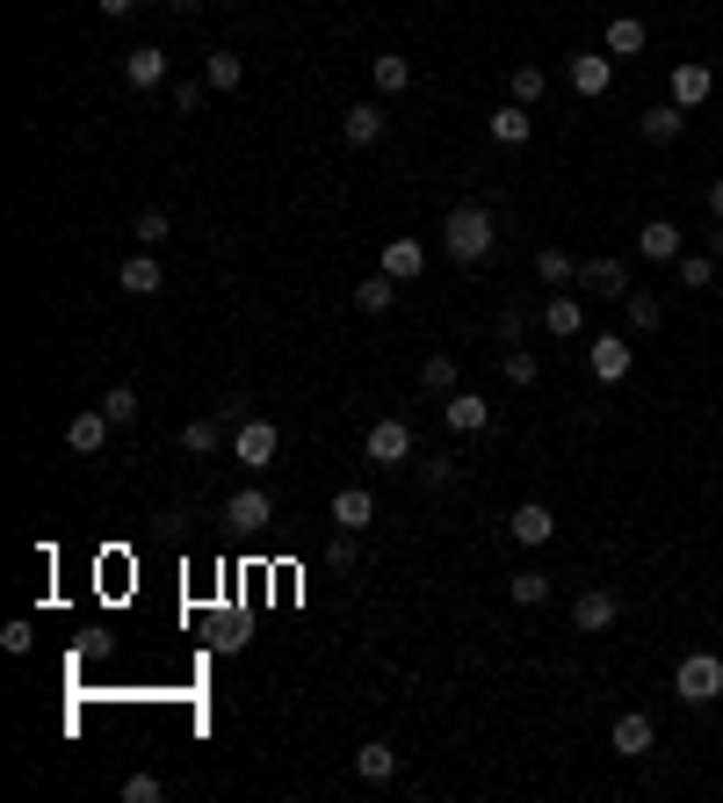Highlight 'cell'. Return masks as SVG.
Here are the masks:
<instances>
[{"label":"cell","mask_w":723,"mask_h":803,"mask_svg":"<svg viewBox=\"0 0 723 803\" xmlns=\"http://www.w3.org/2000/svg\"><path fill=\"white\" fill-rule=\"evenodd\" d=\"M369 80H377V94H405L413 88V58H398V52L369 58Z\"/></svg>","instance_id":"22"},{"label":"cell","mask_w":723,"mask_h":803,"mask_svg":"<svg viewBox=\"0 0 723 803\" xmlns=\"http://www.w3.org/2000/svg\"><path fill=\"white\" fill-rule=\"evenodd\" d=\"M507 601H514V609H543V601H550V572H535V565H521V572L507 579Z\"/></svg>","instance_id":"21"},{"label":"cell","mask_w":723,"mask_h":803,"mask_svg":"<svg viewBox=\"0 0 723 803\" xmlns=\"http://www.w3.org/2000/svg\"><path fill=\"white\" fill-rule=\"evenodd\" d=\"M167 73H174V58L159 52V44H138V52L123 58V80H131V88H167Z\"/></svg>","instance_id":"12"},{"label":"cell","mask_w":723,"mask_h":803,"mask_svg":"<svg viewBox=\"0 0 723 803\" xmlns=\"http://www.w3.org/2000/svg\"><path fill=\"white\" fill-rule=\"evenodd\" d=\"M680 131H688V109H680V102H658V109H644V138H652V145H672Z\"/></svg>","instance_id":"23"},{"label":"cell","mask_w":723,"mask_h":803,"mask_svg":"<svg viewBox=\"0 0 723 803\" xmlns=\"http://www.w3.org/2000/svg\"><path fill=\"white\" fill-rule=\"evenodd\" d=\"M102 413L116 420V427H131V420H138V391H131V384H109L102 391Z\"/></svg>","instance_id":"33"},{"label":"cell","mask_w":723,"mask_h":803,"mask_svg":"<svg viewBox=\"0 0 723 803\" xmlns=\"http://www.w3.org/2000/svg\"><path fill=\"white\" fill-rule=\"evenodd\" d=\"M485 131H492V145H529L535 123H529V109H521V102H507L500 116H485Z\"/></svg>","instance_id":"26"},{"label":"cell","mask_w":723,"mask_h":803,"mask_svg":"<svg viewBox=\"0 0 723 803\" xmlns=\"http://www.w3.org/2000/svg\"><path fill=\"white\" fill-rule=\"evenodd\" d=\"M535 276L543 282H579V261H571L565 246H543V254H535Z\"/></svg>","instance_id":"30"},{"label":"cell","mask_w":723,"mask_h":803,"mask_svg":"<svg viewBox=\"0 0 723 803\" xmlns=\"http://www.w3.org/2000/svg\"><path fill=\"white\" fill-rule=\"evenodd\" d=\"M680 282H688V290H709V282H716V254H688V261H680Z\"/></svg>","instance_id":"37"},{"label":"cell","mask_w":723,"mask_h":803,"mask_svg":"<svg viewBox=\"0 0 723 803\" xmlns=\"http://www.w3.org/2000/svg\"><path fill=\"white\" fill-rule=\"evenodd\" d=\"M167 210H138V225H131V239H138V246H153V254H159V246H167Z\"/></svg>","instance_id":"34"},{"label":"cell","mask_w":723,"mask_h":803,"mask_svg":"<svg viewBox=\"0 0 723 803\" xmlns=\"http://www.w3.org/2000/svg\"><path fill=\"white\" fill-rule=\"evenodd\" d=\"M709 94H716V73H709L702 58H680V66H672V102H680V109H702Z\"/></svg>","instance_id":"7"},{"label":"cell","mask_w":723,"mask_h":803,"mask_svg":"<svg viewBox=\"0 0 723 803\" xmlns=\"http://www.w3.org/2000/svg\"><path fill=\"white\" fill-rule=\"evenodd\" d=\"M608 738H615V752H622V760H644V752H652V716H644V710H622L615 716V732H608Z\"/></svg>","instance_id":"15"},{"label":"cell","mask_w":723,"mask_h":803,"mask_svg":"<svg viewBox=\"0 0 723 803\" xmlns=\"http://www.w3.org/2000/svg\"><path fill=\"white\" fill-rule=\"evenodd\" d=\"M420 486H427V492L456 486V464H448V456H434V464H420Z\"/></svg>","instance_id":"40"},{"label":"cell","mask_w":723,"mask_h":803,"mask_svg":"<svg viewBox=\"0 0 723 803\" xmlns=\"http://www.w3.org/2000/svg\"><path fill=\"white\" fill-rule=\"evenodd\" d=\"M326 558H333V572H347V565H355V536H347V528L326 543Z\"/></svg>","instance_id":"44"},{"label":"cell","mask_w":723,"mask_h":803,"mask_svg":"<svg viewBox=\"0 0 723 803\" xmlns=\"http://www.w3.org/2000/svg\"><path fill=\"white\" fill-rule=\"evenodd\" d=\"M586 363H593V377H601V384H622V377H630V363H637V355L622 348V333H601V341L586 348Z\"/></svg>","instance_id":"11"},{"label":"cell","mask_w":723,"mask_h":803,"mask_svg":"<svg viewBox=\"0 0 723 803\" xmlns=\"http://www.w3.org/2000/svg\"><path fill=\"white\" fill-rule=\"evenodd\" d=\"M709 210H716V218H723V175L709 181Z\"/></svg>","instance_id":"46"},{"label":"cell","mask_w":723,"mask_h":803,"mask_svg":"<svg viewBox=\"0 0 723 803\" xmlns=\"http://www.w3.org/2000/svg\"><path fill=\"white\" fill-rule=\"evenodd\" d=\"M442 246H448V261H464V268H478L492 246H500V218L485 203H456L442 218Z\"/></svg>","instance_id":"1"},{"label":"cell","mask_w":723,"mask_h":803,"mask_svg":"<svg viewBox=\"0 0 723 803\" xmlns=\"http://www.w3.org/2000/svg\"><path fill=\"white\" fill-rule=\"evenodd\" d=\"M420 384L427 391H456V355H427V363H420Z\"/></svg>","instance_id":"36"},{"label":"cell","mask_w":723,"mask_h":803,"mask_svg":"<svg viewBox=\"0 0 723 803\" xmlns=\"http://www.w3.org/2000/svg\"><path fill=\"white\" fill-rule=\"evenodd\" d=\"M362 456H369V464H405V456H413V427H405V420H377V427L362 435Z\"/></svg>","instance_id":"4"},{"label":"cell","mask_w":723,"mask_h":803,"mask_svg":"<svg viewBox=\"0 0 723 803\" xmlns=\"http://www.w3.org/2000/svg\"><path fill=\"white\" fill-rule=\"evenodd\" d=\"M30 645H36V629L22 623V615H15V623H8V629H0V651H15V659H22V651H30Z\"/></svg>","instance_id":"41"},{"label":"cell","mask_w":723,"mask_h":803,"mask_svg":"<svg viewBox=\"0 0 723 803\" xmlns=\"http://www.w3.org/2000/svg\"><path fill=\"white\" fill-rule=\"evenodd\" d=\"M116 290H123V298H159V254H153V246L116 268Z\"/></svg>","instance_id":"13"},{"label":"cell","mask_w":723,"mask_h":803,"mask_svg":"<svg viewBox=\"0 0 723 803\" xmlns=\"http://www.w3.org/2000/svg\"><path fill=\"white\" fill-rule=\"evenodd\" d=\"M355 304H362V312H391V304H398V282L383 276V268H377V276H362L355 282Z\"/></svg>","instance_id":"29"},{"label":"cell","mask_w":723,"mask_h":803,"mask_svg":"<svg viewBox=\"0 0 723 803\" xmlns=\"http://www.w3.org/2000/svg\"><path fill=\"white\" fill-rule=\"evenodd\" d=\"M622 304H630V326H637V333H658V319H666V304H658L652 290H630Z\"/></svg>","instance_id":"31"},{"label":"cell","mask_w":723,"mask_h":803,"mask_svg":"<svg viewBox=\"0 0 723 803\" xmlns=\"http://www.w3.org/2000/svg\"><path fill=\"white\" fill-rule=\"evenodd\" d=\"M709 254H716V261H723V218H716V232H709Z\"/></svg>","instance_id":"47"},{"label":"cell","mask_w":723,"mask_h":803,"mask_svg":"<svg viewBox=\"0 0 723 803\" xmlns=\"http://www.w3.org/2000/svg\"><path fill=\"white\" fill-rule=\"evenodd\" d=\"M383 276H391V282H420V276H427V246H420V239H383Z\"/></svg>","instance_id":"8"},{"label":"cell","mask_w":723,"mask_h":803,"mask_svg":"<svg viewBox=\"0 0 723 803\" xmlns=\"http://www.w3.org/2000/svg\"><path fill=\"white\" fill-rule=\"evenodd\" d=\"M203 80H181V88H174V109H181V116H196V109H203Z\"/></svg>","instance_id":"43"},{"label":"cell","mask_w":723,"mask_h":803,"mask_svg":"<svg viewBox=\"0 0 723 803\" xmlns=\"http://www.w3.org/2000/svg\"><path fill=\"white\" fill-rule=\"evenodd\" d=\"M109 427H116V420H109L102 405H94V413H73V420H66V449H73V456H94V449L109 442Z\"/></svg>","instance_id":"14"},{"label":"cell","mask_w":723,"mask_h":803,"mask_svg":"<svg viewBox=\"0 0 723 803\" xmlns=\"http://www.w3.org/2000/svg\"><path fill=\"white\" fill-rule=\"evenodd\" d=\"M355 774H362V782H391V774H398V752L383 746V738H369V746H355Z\"/></svg>","instance_id":"25"},{"label":"cell","mask_w":723,"mask_h":803,"mask_svg":"<svg viewBox=\"0 0 723 803\" xmlns=\"http://www.w3.org/2000/svg\"><path fill=\"white\" fill-rule=\"evenodd\" d=\"M644 44H652V30H644L637 15H615V22H608V58H637Z\"/></svg>","instance_id":"24"},{"label":"cell","mask_w":723,"mask_h":803,"mask_svg":"<svg viewBox=\"0 0 723 803\" xmlns=\"http://www.w3.org/2000/svg\"><path fill=\"white\" fill-rule=\"evenodd\" d=\"M167 8H174V15H196V8H203V0H167Z\"/></svg>","instance_id":"48"},{"label":"cell","mask_w":723,"mask_h":803,"mask_svg":"<svg viewBox=\"0 0 723 803\" xmlns=\"http://www.w3.org/2000/svg\"><path fill=\"white\" fill-rule=\"evenodd\" d=\"M507 536H514V543H529V550H535V543H550V536H557V514H550L543 500H521L514 514H507Z\"/></svg>","instance_id":"6"},{"label":"cell","mask_w":723,"mask_h":803,"mask_svg":"<svg viewBox=\"0 0 723 803\" xmlns=\"http://www.w3.org/2000/svg\"><path fill=\"white\" fill-rule=\"evenodd\" d=\"M276 449H282L276 420H240V427H232V456H240V471H268Z\"/></svg>","instance_id":"3"},{"label":"cell","mask_w":723,"mask_h":803,"mask_svg":"<svg viewBox=\"0 0 723 803\" xmlns=\"http://www.w3.org/2000/svg\"><path fill=\"white\" fill-rule=\"evenodd\" d=\"M224 522H232V528H268V522H276V500H268L260 486H246V492L224 500Z\"/></svg>","instance_id":"10"},{"label":"cell","mask_w":723,"mask_h":803,"mask_svg":"<svg viewBox=\"0 0 723 803\" xmlns=\"http://www.w3.org/2000/svg\"><path fill=\"white\" fill-rule=\"evenodd\" d=\"M448 427H456V435H485V427H492V399H478V391H448Z\"/></svg>","instance_id":"9"},{"label":"cell","mask_w":723,"mask_h":803,"mask_svg":"<svg viewBox=\"0 0 723 803\" xmlns=\"http://www.w3.org/2000/svg\"><path fill=\"white\" fill-rule=\"evenodd\" d=\"M579 282H593V290H601V298H630V276H622V261H579Z\"/></svg>","instance_id":"27"},{"label":"cell","mask_w":723,"mask_h":803,"mask_svg":"<svg viewBox=\"0 0 723 803\" xmlns=\"http://www.w3.org/2000/svg\"><path fill=\"white\" fill-rule=\"evenodd\" d=\"M159 796H167L159 774H131V782H123V803H159Z\"/></svg>","instance_id":"39"},{"label":"cell","mask_w":723,"mask_h":803,"mask_svg":"<svg viewBox=\"0 0 723 803\" xmlns=\"http://www.w3.org/2000/svg\"><path fill=\"white\" fill-rule=\"evenodd\" d=\"M218 442H224V427H218V420H189V427H181V449H189V456H210Z\"/></svg>","instance_id":"32"},{"label":"cell","mask_w":723,"mask_h":803,"mask_svg":"<svg viewBox=\"0 0 723 803\" xmlns=\"http://www.w3.org/2000/svg\"><path fill=\"white\" fill-rule=\"evenodd\" d=\"M608 80H615V58L608 52H579L571 58V88L579 94H608Z\"/></svg>","instance_id":"18"},{"label":"cell","mask_w":723,"mask_h":803,"mask_svg":"<svg viewBox=\"0 0 723 803\" xmlns=\"http://www.w3.org/2000/svg\"><path fill=\"white\" fill-rule=\"evenodd\" d=\"M543 326H550L557 341H579V333H586V312H579V298H550V304H543Z\"/></svg>","instance_id":"28"},{"label":"cell","mask_w":723,"mask_h":803,"mask_svg":"<svg viewBox=\"0 0 723 803\" xmlns=\"http://www.w3.org/2000/svg\"><path fill=\"white\" fill-rule=\"evenodd\" d=\"M535 377H543V363L529 348H507V384H535Z\"/></svg>","instance_id":"38"},{"label":"cell","mask_w":723,"mask_h":803,"mask_svg":"<svg viewBox=\"0 0 723 803\" xmlns=\"http://www.w3.org/2000/svg\"><path fill=\"white\" fill-rule=\"evenodd\" d=\"M383 123H391V116H383L377 102H355V109H341V131H347V145H377V138H383Z\"/></svg>","instance_id":"19"},{"label":"cell","mask_w":723,"mask_h":803,"mask_svg":"<svg viewBox=\"0 0 723 803\" xmlns=\"http://www.w3.org/2000/svg\"><path fill=\"white\" fill-rule=\"evenodd\" d=\"M131 8H138V0H102V15L116 22V15H131Z\"/></svg>","instance_id":"45"},{"label":"cell","mask_w":723,"mask_h":803,"mask_svg":"<svg viewBox=\"0 0 723 803\" xmlns=\"http://www.w3.org/2000/svg\"><path fill=\"white\" fill-rule=\"evenodd\" d=\"M672 695L688 702V710H709L723 695V659L716 651H688V659L672 666Z\"/></svg>","instance_id":"2"},{"label":"cell","mask_w":723,"mask_h":803,"mask_svg":"<svg viewBox=\"0 0 723 803\" xmlns=\"http://www.w3.org/2000/svg\"><path fill=\"white\" fill-rule=\"evenodd\" d=\"M240 80H246V58H240V52H210V58H203V88H210V94H232Z\"/></svg>","instance_id":"20"},{"label":"cell","mask_w":723,"mask_h":803,"mask_svg":"<svg viewBox=\"0 0 723 803\" xmlns=\"http://www.w3.org/2000/svg\"><path fill=\"white\" fill-rule=\"evenodd\" d=\"M377 522V500L362 486H347V492H333V528H347V536H362V528Z\"/></svg>","instance_id":"16"},{"label":"cell","mask_w":723,"mask_h":803,"mask_svg":"<svg viewBox=\"0 0 723 803\" xmlns=\"http://www.w3.org/2000/svg\"><path fill=\"white\" fill-rule=\"evenodd\" d=\"M615 615H622V601L608 594V587H586V594L571 601V629H586V637H601V629H615Z\"/></svg>","instance_id":"5"},{"label":"cell","mask_w":723,"mask_h":803,"mask_svg":"<svg viewBox=\"0 0 723 803\" xmlns=\"http://www.w3.org/2000/svg\"><path fill=\"white\" fill-rule=\"evenodd\" d=\"M637 254H644V261H680V225H672V218H644Z\"/></svg>","instance_id":"17"},{"label":"cell","mask_w":723,"mask_h":803,"mask_svg":"<svg viewBox=\"0 0 723 803\" xmlns=\"http://www.w3.org/2000/svg\"><path fill=\"white\" fill-rule=\"evenodd\" d=\"M521 333H529V312L507 304V312H500V341H507V348H521Z\"/></svg>","instance_id":"42"},{"label":"cell","mask_w":723,"mask_h":803,"mask_svg":"<svg viewBox=\"0 0 723 803\" xmlns=\"http://www.w3.org/2000/svg\"><path fill=\"white\" fill-rule=\"evenodd\" d=\"M507 88H514V102L529 109V102H543V88H550V80H543V66H514V80H507Z\"/></svg>","instance_id":"35"}]
</instances>
